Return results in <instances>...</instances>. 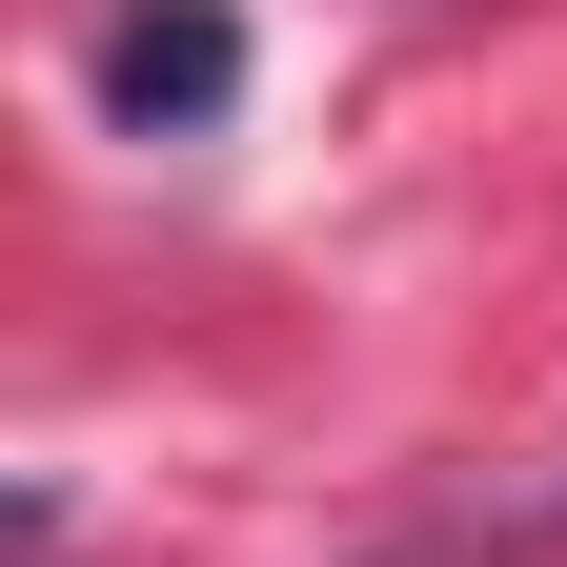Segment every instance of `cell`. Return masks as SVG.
Here are the masks:
<instances>
[{
  "instance_id": "cell-1",
  "label": "cell",
  "mask_w": 567,
  "mask_h": 567,
  "mask_svg": "<svg viewBox=\"0 0 567 567\" xmlns=\"http://www.w3.org/2000/svg\"><path fill=\"white\" fill-rule=\"evenodd\" d=\"M224 82H244V41H224V0H142V21L102 41V102H122L142 142H183V122H224Z\"/></svg>"
}]
</instances>
